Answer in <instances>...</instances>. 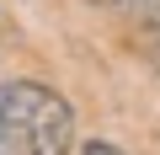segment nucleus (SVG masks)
Segmentation results:
<instances>
[{
  "label": "nucleus",
  "instance_id": "f257e3e1",
  "mask_svg": "<svg viewBox=\"0 0 160 155\" xmlns=\"http://www.w3.org/2000/svg\"><path fill=\"white\" fill-rule=\"evenodd\" d=\"M75 139V112L64 96L32 80L0 86V155H64Z\"/></svg>",
  "mask_w": 160,
  "mask_h": 155
},
{
  "label": "nucleus",
  "instance_id": "f03ea898",
  "mask_svg": "<svg viewBox=\"0 0 160 155\" xmlns=\"http://www.w3.org/2000/svg\"><path fill=\"white\" fill-rule=\"evenodd\" d=\"M102 6H133V11H160V0H102Z\"/></svg>",
  "mask_w": 160,
  "mask_h": 155
},
{
  "label": "nucleus",
  "instance_id": "7ed1b4c3",
  "mask_svg": "<svg viewBox=\"0 0 160 155\" xmlns=\"http://www.w3.org/2000/svg\"><path fill=\"white\" fill-rule=\"evenodd\" d=\"M86 155H118V150H112V144H102V139H91V144H86Z\"/></svg>",
  "mask_w": 160,
  "mask_h": 155
}]
</instances>
